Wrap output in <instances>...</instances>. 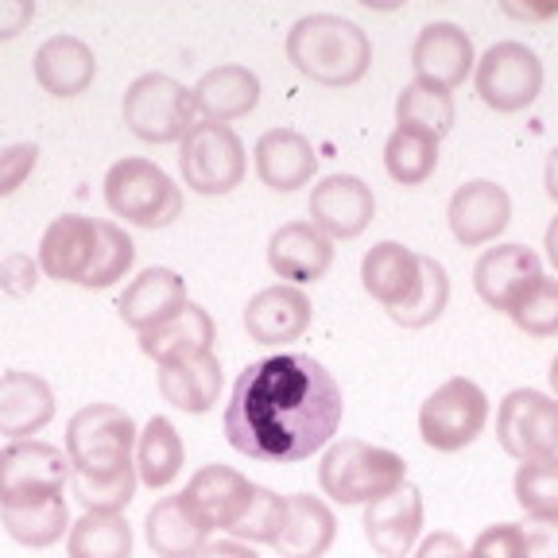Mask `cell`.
I'll return each mask as SVG.
<instances>
[{
    "mask_svg": "<svg viewBox=\"0 0 558 558\" xmlns=\"http://www.w3.org/2000/svg\"><path fill=\"white\" fill-rule=\"evenodd\" d=\"M345 400L323 361L276 353L236 376L226 403V438L236 453L268 465H295L341 427Z\"/></svg>",
    "mask_w": 558,
    "mask_h": 558,
    "instance_id": "1",
    "label": "cell"
},
{
    "mask_svg": "<svg viewBox=\"0 0 558 558\" xmlns=\"http://www.w3.org/2000/svg\"><path fill=\"white\" fill-rule=\"evenodd\" d=\"M39 271L74 288H113L129 276L136 244L117 221L62 214L39 236Z\"/></svg>",
    "mask_w": 558,
    "mask_h": 558,
    "instance_id": "2",
    "label": "cell"
},
{
    "mask_svg": "<svg viewBox=\"0 0 558 558\" xmlns=\"http://www.w3.org/2000/svg\"><path fill=\"white\" fill-rule=\"evenodd\" d=\"M361 283L376 303L388 311V318L408 330L438 323L450 303V276L435 256L411 253L400 241L373 244L361 260Z\"/></svg>",
    "mask_w": 558,
    "mask_h": 558,
    "instance_id": "3",
    "label": "cell"
},
{
    "mask_svg": "<svg viewBox=\"0 0 558 558\" xmlns=\"http://www.w3.org/2000/svg\"><path fill=\"white\" fill-rule=\"evenodd\" d=\"M288 62L318 86H357L373 66V44L353 20L311 12L288 32Z\"/></svg>",
    "mask_w": 558,
    "mask_h": 558,
    "instance_id": "4",
    "label": "cell"
},
{
    "mask_svg": "<svg viewBox=\"0 0 558 558\" xmlns=\"http://www.w3.org/2000/svg\"><path fill=\"white\" fill-rule=\"evenodd\" d=\"M403 481H408V462L400 453L361 442V438L333 442L318 465V485L338 505H373L396 493Z\"/></svg>",
    "mask_w": 558,
    "mask_h": 558,
    "instance_id": "5",
    "label": "cell"
},
{
    "mask_svg": "<svg viewBox=\"0 0 558 558\" xmlns=\"http://www.w3.org/2000/svg\"><path fill=\"white\" fill-rule=\"evenodd\" d=\"M136 423L117 403H86L66 423L70 473L78 477H113L136 465Z\"/></svg>",
    "mask_w": 558,
    "mask_h": 558,
    "instance_id": "6",
    "label": "cell"
},
{
    "mask_svg": "<svg viewBox=\"0 0 558 558\" xmlns=\"http://www.w3.org/2000/svg\"><path fill=\"white\" fill-rule=\"evenodd\" d=\"M105 206L140 229H163L183 214V186L144 156L117 159L105 171Z\"/></svg>",
    "mask_w": 558,
    "mask_h": 558,
    "instance_id": "7",
    "label": "cell"
},
{
    "mask_svg": "<svg viewBox=\"0 0 558 558\" xmlns=\"http://www.w3.org/2000/svg\"><path fill=\"white\" fill-rule=\"evenodd\" d=\"M121 117L129 132L144 144H183L186 132L198 124V109H194V89L183 82H174L171 74H140L129 89H124Z\"/></svg>",
    "mask_w": 558,
    "mask_h": 558,
    "instance_id": "8",
    "label": "cell"
},
{
    "mask_svg": "<svg viewBox=\"0 0 558 558\" xmlns=\"http://www.w3.org/2000/svg\"><path fill=\"white\" fill-rule=\"evenodd\" d=\"M488 423V396L470 376H450L418 408V435L430 450L458 453L485 430Z\"/></svg>",
    "mask_w": 558,
    "mask_h": 558,
    "instance_id": "9",
    "label": "cell"
},
{
    "mask_svg": "<svg viewBox=\"0 0 558 558\" xmlns=\"http://www.w3.org/2000/svg\"><path fill=\"white\" fill-rule=\"evenodd\" d=\"M244 144L229 124L198 121L179 144V171H183V183L194 194H229L241 186L244 179Z\"/></svg>",
    "mask_w": 558,
    "mask_h": 558,
    "instance_id": "10",
    "label": "cell"
},
{
    "mask_svg": "<svg viewBox=\"0 0 558 558\" xmlns=\"http://www.w3.org/2000/svg\"><path fill=\"white\" fill-rule=\"evenodd\" d=\"M70 488V458L44 438H20L0 450V508L62 497Z\"/></svg>",
    "mask_w": 558,
    "mask_h": 558,
    "instance_id": "11",
    "label": "cell"
},
{
    "mask_svg": "<svg viewBox=\"0 0 558 558\" xmlns=\"http://www.w3.org/2000/svg\"><path fill=\"white\" fill-rule=\"evenodd\" d=\"M473 86H477V97L497 109V113H520L527 105L539 97L543 89V62L539 54L532 51L520 39H500L493 44L481 62L473 66Z\"/></svg>",
    "mask_w": 558,
    "mask_h": 558,
    "instance_id": "12",
    "label": "cell"
},
{
    "mask_svg": "<svg viewBox=\"0 0 558 558\" xmlns=\"http://www.w3.org/2000/svg\"><path fill=\"white\" fill-rule=\"evenodd\" d=\"M497 438L515 462H550L558 465V400L515 388L497 408Z\"/></svg>",
    "mask_w": 558,
    "mask_h": 558,
    "instance_id": "13",
    "label": "cell"
},
{
    "mask_svg": "<svg viewBox=\"0 0 558 558\" xmlns=\"http://www.w3.org/2000/svg\"><path fill=\"white\" fill-rule=\"evenodd\" d=\"M306 214H311V226L323 229L330 241H353L376 218L373 186L357 174H326L311 191Z\"/></svg>",
    "mask_w": 558,
    "mask_h": 558,
    "instance_id": "14",
    "label": "cell"
},
{
    "mask_svg": "<svg viewBox=\"0 0 558 558\" xmlns=\"http://www.w3.org/2000/svg\"><path fill=\"white\" fill-rule=\"evenodd\" d=\"M256 485L233 465H202L183 488L186 508L206 532H233L241 515L253 505Z\"/></svg>",
    "mask_w": 558,
    "mask_h": 558,
    "instance_id": "15",
    "label": "cell"
},
{
    "mask_svg": "<svg viewBox=\"0 0 558 558\" xmlns=\"http://www.w3.org/2000/svg\"><path fill=\"white\" fill-rule=\"evenodd\" d=\"M543 279V260L527 244H497L485 248L481 260L473 264V288H477L481 303L493 311H512L527 291Z\"/></svg>",
    "mask_w": 558,
    "mask_h": 558,
    "instance_id": "16",
    "label": "cell"
},
{
    "mask_svg": "<svg viewBox=\"0 0 558 558\" xmlns=\"http://www.w3.org/2000/svg\"><path fill=\"white\" fill-rule=\"evenodd\" d=\"M446 221L450 233L465 248H481V244L497 241L512 221V198L505 186L488 183V179H473V183L458 186L446 206Z\"/></svg>",
    "mask_w": 558,
    "mask_h": 558,
    "instance_id": "17",
    "label": "cell"
},
{
    "mask_svg": "<svg viewBox=\"0 0 558 558\" xmlns=\"http://www.w3.org/2000/svg\"><path fill=\"white\" fill-rule=\"evenodd\" d=\"M314 306L303 288L276 283L248 299L244 306V330L256 345H291L311 330Z\"/></svg>",
    "mask_w": 558,
    "mask_h": 558,
    "instance_id": "18",
    "label": "cell"
},
{
    "mask_svg": "<svg viewBox=\"0 0 558 558\" xmlns=\"http://www.w3.org/2000/svg\"><path fill=\"white\" fill-rule=\"evenodd\" d=\"M411 66H415V82H427V86L450 94L477 66L473 39L458 24H427L418 32L415 47H411Z\"/></svg>",
    "mask_w": 558,
    "mask_h": 558,
    "instance_id": "19",
    "label": "cell"
},
{
    "mask_svg": "<svg viewBox=\"0 0 558 558\" xmlns=\"http://www.w3.org/2000/svg\"><path fill=\"white\" fill-rule=\"evenodd\" d=\"M365 539L380 558H408L423 532V493L403 481L396 493L365 505Z\"/></svg>",
    "mask_w": 558,
    "mask_h": 558,
    "instance_id": "20",
    "label": "cell"
},
{
    "mask_svg": "<svg viewBox=\"0 0 558 558\" xmlns=\"http://www.w3.org/2000/svg\"><path fill=\"white\" fill-rule=\"evenodd\" d=\"M333 264V241L314 229L311 221H288L279 226L268 241V268L279 279H288L291 288L318 283Z\"/></svg>",
    "mask_w": 558,
    "mask_h": 558,
    "instance_id": "21",
    "label": "cell"
},
{
    "mask_svg": "<svg viewBox=\"0 0 558 558\" xmlns=\"http://www.w3.org/2000/svg\"><path fill=\"white\" fill-rule=\"evenodd\" d=\"M54 418V392L39 373H0V435L9 442L35 438Z\"/></svg>",
    "mask_w": 558,
    "mask_h": 558,
    "instance_id": "22",
    "label": "cell"
},
{
    "mask_svg": "<svg viewBox=\"0 0 558 558\" xmlns=\"http://www.w3.org/2000/svg\"><path fill=\"white\" fill-rule=\"evenodd\" d=\"M214 341H218V326H214L209 311L186 299L171 318L140 333V353L151 357L156 365H171V361L194 357V353H209Z\"/></svg>",
    "mask_w": 558,
    "mask_h": 558,
    "instance_id": "23",
    "label": "cell"
},
{
    "mask_svg": "<svg viewBox=\"0 0 558 558\" xmlns=\"http://www.w3.org/2000/svg\"><path fill=\"white\" fill-rule=\"evenodd\" d=\"M256 174L260 183L279 194H291L306 186L318 171V156H314L311 140L295 129H268L256 140Z\"/></svg>",
    "mask_w": 558,
    "mask_h": 558,
    "instance_id": "24",
    "label": "cell"
},
{
    "mask_svg": "<svg viewBox=\"0 0 558 558\" xmlns=\"http://www.w3.org/2000/svg\"><path fill=\"white\" fill-rule=\"evenodd\" d=\"M32 70H35V82L51 97H78L94 86L97 54L78 35H51L35 51Z\"/></svg>",
    "mask_w": 558,
    "mask_h": 558,
    "instance_id": "25",
    "label": "cell"
},
{
    "mask_svg": "<svg viewBox=\"0 0 558 558\" xmlns=\"http://www.w3.org/2000/svg\"><path fill=\"white\" fill-rule=\"evenodd\" d=\"M186 303V279L174 268H144L129 288L117 299L124 326H132L136 333L151 330L163 318H171L179 306Z\"/></svg>",
    "mask_w": 558,
    "mask_h": 558,
    "instance_id": "26",
    "label": "cell"
},
{
    "mask_svg": "<svg viewBox=\"0 0 558 558\" xmlns=\"http://www.w3.org/2000/svg\"><path fill=\"white\" fill-rule=\"evenodd\" d=\"M338 539V515L323 497L311 493H291L288 497V520L283 532L276 535L279 558H323Z\"/></svg>",
    "mask_w": 558,
    "mask_h": 558,
    "instance_id": "27",
    "label": "cell"
},
{
    "mask_svg": "<svg viewBox=\"0 0 558 558\" xmlns=\"http://www.w3.org/2000/svg\"><path fill=\"white\" fill-rule=\"evenodd\" d=\"M256 105H260V78L236 62L206 70L194 86V109L202 113V121L229 124L236 117H248Z\"/></svg>",
    "mask_w": 558,
    "mask_h": 558,
    "instance_id": "28",
    "label": "cell"
},
{
    "mask_svg": "<svg viewBox=\"0 0 558 558\" xmlns=\"http://www.w3.org/2000/svg\"><path fill=\"white\" fill-rule=\"evenodd\" d=\"M159 396L171 408L191 411V415H206L221 396V361L218 353H194V357L159 365Z\"/></svg>",
    "mask_w": 558,
    "mask_h": 558,
    "instance_id": "29",
    "label": "cell"
},
{
    "mask_svg": "<svg viewBox=\"0 0 558 558\" xmlns=\"http://www.w3.org/2000/svg\"><path fill=\"white\" fill-rule=\"evenodd\" d=\"M144 539L156 558H198L209 543V532L194 520L179 493V497H163L151 505L148 520H144Z\"/></svg>",
    "mask_w": 558,
    "mask_h": 558,
    "instance_id": "30",
    "label": "cell"
},
{
    "mask_svg": "<svg viewBox=\"0 0 558 558\" xmlns=\"http://www.w3.org/2000/svg\"><path fill=\"white\" fill-rule=\"evenodd\" d=\"M186 446L167 415H151L148 427L136 435V477L148 488H167L183 473Z\"/></svg>",
    "mask_w": 558,
    "mask_h": 558,
    "instance_id": "31",
    "label": "cell"
},
{
    "mask_svg": "<svg viewBox=\"0 0 558 558\" xmlns=\"http://www.w3.org/2000/svg\"><path fill=\"white\" fill-rule=\"evenodd\" d=\"M0 523H4V532H9L20 547H32V550L54 547V543L70 532L66 497L32 500V505H4L0 508Z\"/></svg>",
    "mask_w": 558,
    "mask_h": 558,
    "instance_id": "32",
    "label": "cell"
},
{
    "mask_svg": "<svg viewBox=\"0 0 558 558\" xmlns=\"http://www.w3.org/2000/svg\"><path fill=\"white\" fill-rule=\"evenodd\" d=\"M70 558H132V527L121 512H82L66 532Z\"/></svg>",
    "mask_w": 558,
    "mask_h": 558,
    "instance_id": "33",
    "label": "cell"
},
{
    "mask_svg": "<svg viewBox=\"0 0 558 558\" xmlns=\"http://www.w3.org/2000/svg\"><path fill=\"white\" fill-rule=\"evenodd\" d=\"M396 121L403 129H418L442 140L458 121V105H453V97L446 89L427 86V82H408L400 89V97H396Z\"/></svg>",
    "mask_w": 558,
    "mask_h": 558,
    "instance_id": "34",
    "label": "cell"
},
{
    "mask_svg": "<svg viewBox=\"0 0 558 558\" xmlns=\"http://www.w3.org/2000/svg\"><path fill=\"white\" fill-rule=\"evenodd\" d=\"M384 167L400 186H423L438 167V140L396 124V132L384 144Z\"/></svg>",
    "mask_w": 558,
    "mask_h": 558,
    "instance_id": "35",
    "label": "cell"
},
{
    "mask_svg": "<svg viewBox=\"0 0 558 558\" xmlns=\"http://www.w3.org/2000/svg\"><path fill=\"white\" fill-rule=\"evenodd\" d=\"M136 465L113 473V477H78V473H70V493L86 512H124L132 505V497H136Z\"/></svg>",
    "mask_w": 558,
    "mask_h": 558,
    "instance_id": "36",
    "label": "cell"
},
{
    "mask_svg": "<svg viewBox=\"0 0 558 558\" xmlns=\"http://www.w3.org/2000/svg\"><path fill=\"white\" fill-rule=\"evenodd\" d=\"M508 318H512L515 330H523L527 338H555L558 333V279L543 276L539 283L508 311Z\"/></svg>",
    "mask_w": 558,
    "mask_h": 558,
    "instance_id": "37",
    "label": "cell"
},
{
    "mask_svg": "<svg viewBox=\"0 0 558 558\" xmlns=\"http://www.w3.org/2000/svg\"><path fill=\"white\" fill-rule=\"evenodd\" d=\"M283 520H288V497H276L271 488L256 485L253 493V505H248V512L241 515V523H236L233 539L241 543H276V535L283 532Z\"/></svg>",
    "mask_w": 558,
    "mask_h": 558,
    "instance_id": "38",
    "label": "cell"
},
{
    "mask_svg": "<svg viewBox=\"0 0 558 558\" xmlns=\"http://www.w3.org/2000/svg\"><path fill=\"white\" fill-rule=\"evenodd\" d=\"M515 505L527 515H558V465L523 462L515 470Z\"/></svg>",
    "mask_w": 558,
    "mask_h": 558,
    "instance_id": "39",
    "label": "cell"
},
{
    "mask_svg": "<svg viewBox=\"0 0 558 558\" xmlns=\"http://www.w3.org/2000/svg\"><path fill=\"white\" fill-rule=\"evenodd\" d=\"M470 558H527L523 523H493L473 539Z\"/></svg>",
    "mask_w": 558,
    "mask_h": 558,
    "instance_id": "40",
    "label": "cell"
},
{
    "mask_svg": "<svg viewBox=\"0 0 558 558\" xmlns=\"http://www.w3.org/2000/svg\"><path fill=\"white\" fill-rule=\"evenodd\" d=\"M35 163H39V148L35 144H9V148H0V198L16 194L32 179Z\"/></svg>",
    "mask_w": 558,
    "mask_h": 558,
    "instance_id": "41",
    "label": "cell"
},
{
    "mask_svg": "<svg viewBox=\"0 0 558 558\" xmlns=\"http://www.w3.org/2000/svg\"><path fill=\"white\" fill-rule=\"evenodd\" d=\"M39 283V260H32L27 253H12L0 260V291L12 299H24Z\"/></svg>",
    "mask_w": 558,
    "mask_h": 558,
    "instance_id": "42",
    "label": "cell"
},
{
    "mask_svg": "<svg viewBox=\"0 0 558 558\" xmlns=\"http://www.w3.org/2000/svg\"><path fill=\"white\" fill-rule=\"evenodd\" d=\"M527 558H558V515H527Z\"/></svg>",
    "mask_w": 558,
    "mask_h": 558,
    "instance_id": "43",
    "label": "cell"
},
{
    "mask_svg": "<svg viewBox=\"0 0 558 558\" xmlns=\"http://www.w3.org/2000/svg\"><path fill=\"white\" fill-rule=\"evenodd\" d=\"M35 20L32 0H0V39H16Z\"/></svg>",
    "mask_w": 558,
    "mask_h": 558,
    "instance_id": "44",
    "label": "cell"
},
{
    "mask_svg": "<svg viewBox=\"0 0 558 558\" xmlns=\"http://www.w3.org/2000/svg\"><path fill=\"white\" fill-rule=\"evenodd\" d=\"M415 558H470V550H465V543L458 539V535L435 532L423 539V547L415 550Z\"/></svg>",
    "mask_w": 558,
    "mask_h": 558,
    "instance_id": "45",
    "label": "cell"
},
{
    "mask_svg": "<svg viewBox=\"0 0 558 558\" xmlns=\"http://www.w3.org/2000/svg\"><path fill=\"white\" fill-rule=\"evenodd\" d=\"M198 558H260V555L241 539H218V543H206Z\"/></svg>",
    "mask_w": 558,
    "mask_h": 558,
    "instance_id": "46",
    "label": "cell"
},
{
    "mask_svg": "<svg viewBox=\"0 0 558 558\" xmlns=\"http://www.w3.org/2000/svg\"><path fill=\"white\" fill-rule=\"evenodd\" d=\"M543 186H547V194L558 202V144H555V151L547 156V171H543Z\"/></svg>",
    "mask_w": 558,
    "mask_h": 558,
    "instance_id": "47",
    "label": "cell"
},
{
    "mask_svg": "<svg viewBox=\"0 0 558 558\" xmlns=\"http://www.w3.org/2000/svg\"><path fill=\"white\" fill-rule=\"evenodd\" d=\"M543 244H547V260L555 264V271H558V214H555V218H550V226H547V241H543Z\"/></svg>",
    "mask_w": 558,
    "mask_h": 558,
    "instance_id": "48",
    "label": "cell"
},
{
    "mask_svg": "<svg viewBox=\"0 0 558 558\" xmlns=\"http://www.w3.org/2000/svg\"><path fill=\"white\" fill-rule=\"evenodd\" d=\"M547 380H550V388H555V400H558V357L550 361V373H547Z\"/></svg>",
    "mask_w": 558,
    "mask_h": 558,
    "instance_id": "49",
    "label": "cell"
}]
</instances>
